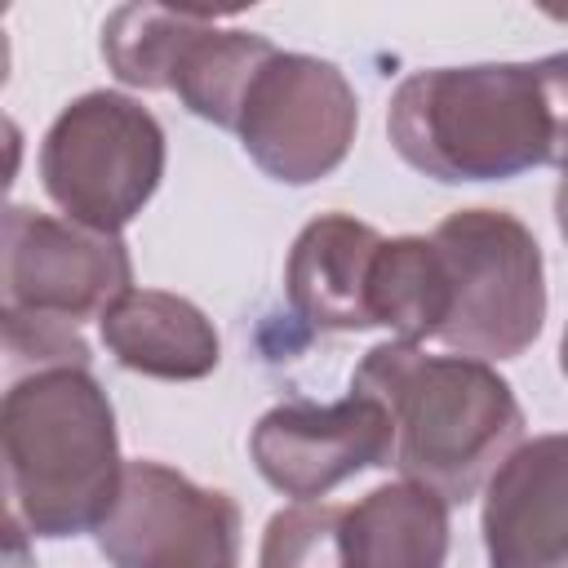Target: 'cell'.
Returning <instances> with one entry per match:
<instances>
[{
	"mask_svg": "<svg viewBox=\"0 0 568 568\" xmlns=\"http://www.w3.org/2000/svg\"><path fill=\"white\" fill-rule=\"evenodd\" d=\"M564 53L541 62L430 67L399 80L386 133L399 160L435 182H506L564 151Z\"/></svg>",
	"mask_w": 568,
	"mask_h": 568,
	"instance_id": "1",
	"label": "cell"
},
{
	"mask_svg": "<svg viewBox=\"0 0 568 568\" xmlns=\"http://www.w3.org/2000/svg\"><path fill=\"white\" fill-rule=\"evenodd\" d=\"M351 390L386 408L390 466L448 506L470 501L524 439V408L510 382L484 359L382 342L359 359Z\"/></svg>",
	"mask_w": 568,
	"mask_h": 568,
	"instance_id": "2",
	"label": "cell"
},
{
	"mask_svg": "<svg viewBox=\"0 0 568 568\" xmlns=\"http://www.w3.org/2000/svg\"><path fill=\"white\" fill-rule=\"evenodd\" d=\"M120 470L115 408L89 368L40 373L0 399V506L27 532H93Z\"/></svg>",
	"mask_w": 568,
	"mask_h": 568,
	"instance_id": "3",
	"label": "cell"
},
{
	"mask_svg": "<svg viewBox=\"0 0 568 568\" xmlns=\"http://www.w3.org/2000/svg\"><path fill=\"white\" fill-rule=\"evenodd\" d=\"M444 266L448 315L435 333L466 359H515L546 324V271L537 235L501 209H457L430 231Z\"/></svg>",
	"mask_w": 568,
	"mask_h": 568,
	"instance_id": "4",
	"label": "cell"
},
{
	"mask_svg": "<svg viewBox=\"0 0 568 568\" xmlns=\"http://www.w3.org/2000/svg\"><path fill=\"white\" fill-rule=\"evenodd\" d=\"M164 178V129L129 93L93 89L58 111L40 146V182L67 222L120 235Z\"/></svg>",
	"mask_w": 568,
	"mask_h": 568,
	"instance_id": "5",
	"label": "cell"
},
{
	"mask_svg": "<svg viewBox=\"0 0 568 568\" xmlns=\"http://www.w3.org/2000/svg\"><path fill=\"white\" fill-rule=\"evenodd\" d=\"M355 124V89L328 58L271 49L240 98L231 133L266 178L311 186L346 160Z\"/></svg>",
	"mask_w": 568,
	"mask_h": 568,
	"instance_id": "6",
	"label": "cell"
},
{
	"mask_svg": "<svg viewBox=\"0 0 568 568\" xmlns=\"http://www.w3.org/2000/svg\"><path fill=\"white\" fill-rule=\"evenodd\" d=\"M93 537L111 568H235L240 506L164 462H124Z\"/></svg>",
	"mask_w": 568,
	"mask_h": 568,
	"instance_id": "7",
	"label": "cell"
},
{
	"mask_svg": "<svg viewBox=\"0 0 568 568\" xmlns=\"http://www.w3.org/2000/svg\"><path fill=\"white\" fill-rule=\"evenodd\" d=\"M124 288H133V262L120 235L0 204V311L80 324L98 320Z\"/></svg>",
	"mask_w": 568,
	"mask_h": 568,
	"instance_id": "8",
	"label": "cell"
},
{
	"mask_svg": "<svg viewBox=\"0 0 568 568\" xmlns=\"http://www.w3.org/2000/svg\"><path fill=\"white\" fill-rule=\"evenodd\" d=\"M248 453L275 493L320 501L351 475L390 466V417L377 399L355 390L337 404L288 399L257 417Z\"/></svg>",
	"mask_w": 568,
	"mask_h": 568,
	"instance_id": "9",
	"label": "cell"
},
{
	"mask_svg": "<svg viewBox=\"0 0 568 568\" xmlns=\"http://www.w3.org/2000/svg\"><path fill=\"white\" fill-rule=\"evenodd\" d=\"M488 568H564L568 559V439L559 430L515 444L484 479Z\"/></svg>",
	"mask_w": 568,
	"mask_h": 568,
	"instance_id": "10",
	"label": "cell"
},
{
	"mask_svg": "<svg viewBox=\"0 0 568 568\" xmlns=\"http://www.w3.org/2000/svg\"><path fill=\"white\" fill-rule=\"evenodd\" d=\"M382 235L351 217L324 213L306 222L288 248L284 293L302 324L320 333H364L368 324V266Z\"/></svg>",
	"mask_w": 568,
	"mask_h": 568,
	"instance_id": "11",
	"label": "cell"
},
{
	"mask_svg": "<svg viewBox=\"0 0 568 568\" xmlns=\"http://www.w3.org/2000/svg\"><path fill=\"white\" fill-rule=\"evenodd\" d=\"M102 346L120 368L160 382H200L217 368L222 342L213 320L164 288H124L102 315Z\"/></svg>",
	"mask_w": 568,
	"mask_h": 568,
	"instance_id": "12",
	"label": "cell"
},
{
	"mask_svg": "<svg viewBox=\"0 0 568 568\" xmlns=\"http://www.w3.org/2000/svg\"><path fill=\"white\" fill-rule=\"evenodd\" d=\"M342 568H444L448 501L413 479L342 506Z\"/></svg>",
	"mask_w": 568,
	"mask_h": 568,
	"instance_id": "13",
	"label": "cell"
},
{
	"mask_svg": "<svg viewBox=\"0 0 568 568\" xmlns=\"http://www.w3.org/2000/svg\"><path fill=\"white\" fill-rule=\"evenodd\" d=\"M271 49L275 44L266 36L217 27V18L204 13L186 31V40L178 44L164 89L178 93V102L191 115H200V120H209L217 129H231L235 111H240V98H244L253 71L271 58Z\"/></svg>",
	"mask_w": 568,
	"mask_h": 568,
	"instance_id": "14",
	"label": "cell"
},
{
	"mask_svg": "<svg viewBox=\"0 0 568 568\" xmlns=\"http://www.w3.org/2000/svg\"><path fill=\"white\" fill-rule=\"evenodd\" d=\"M448 315L444 266L426 235L382 240L368 266V324L390 328L395 342H426Z\"/></svg>",
	"mask_w": 568,
	"mask_h": 568,
	"instance_id": "15",
	"label": "cell"
},
{
	"mask_svg": "<svg viewBox=\"0 0 568 568\" xmlns=\"http://www.w3.org/2000/svg\"><path fill=\"white\" fill-rule=\"evenodd\" d=\"M200 18H204L200 9L120 4L102 22V58H106L111 75L129 89H164L169 62Z\"/></svg>",
	"mask_w": 568,
	"mask_h": 568,
	"instance_id": "16",
	"label": "cell"
},
{
	"mask_svg": "<svg viewBox=\"0 0 568 568\" xmlns=\"http://www.w3.org/2000/svg\"><path fill=\"white\" fill-rule=\"evenodd\" d=\"M89 359L93 351L80 324L31 311H0V399L40 373L89 368Z\"/></svg>",
	"mask_w": 568,
	"mask_h": 568,
	"instance_id": "17",
	"label": "cell"
},
{
	"mask_svg": "<svg viewBox=\"0 0 568 568\" xmlns=\"http://www.w3.org/2000/svg\"><path fill=\"white\" fill-rule=\"evenodd\" d=\"M337 528L342 506L328 501H297L288 510H275L262 532L257 568H342Z\"/></svg>",
	"mask_w": 568,
	"mask_h": 568,
	"instance_id": "18",
	"label": "cell"
},
{
	"mask_svg": "<svg viewBox=\"0 0 568 568\" xmlns=\"http://www.w3.org/2000/svg\"><path fill=\"white\" fill-rule=\"evenodd\" d=\"M0 568H40L31 550V532L0 506Z\"/></svg>",
	"mask_w": 568,
	"mask_h": 568,
	"instance_id": "19",
	"label": "cell"
},
{
	"mask_svg": "<svg viewBox=\"0 0 568 568\" xmlns=\"http://www.w3.org/2000/svg\"><path fill=\"white\" fill-rule=\"evenodd\" d=\"M18 169H22V129L0 111V200L9 195Z\"/></svg>",
	"mask_w": 568,
	"mask_h": 568,
	"instance_id": "20",
	"label": "cell"
},
{
	"mask_svg": "<svg viewBox=\"0 0 568 568\" xmlns=\"http://www.w3.org/2000/svg\"><path fill=\"white\" fill-rule=\"evenodd\" d=\"M0 22H4V4H0ZM9 80V36H4V27H0V84Z\"/></svg>",
	"mask_w": 568,
	"mask_h": 568,
	"instance_id": "21",
	"label": "cell"
}]
</instances>
